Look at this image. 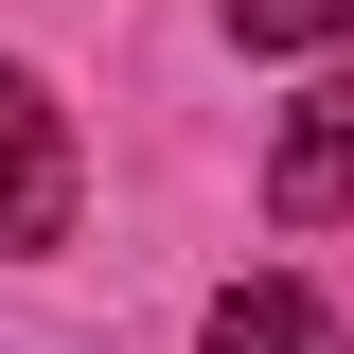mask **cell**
<instances>
[{
  "label": "cell",
  "instance_id": "cell-4",
  "mask_svg": "<svg viewBox=\"0 0 354 354\" xmlns=\"http://www.w3.org/2000/svg\"><path fill=\"white\" fill-rule=\"evenodd\" d=\"M230 36H248V53H337L354 0H230Z\"/></svg>",
  "mask_w": 354,
  "mask_h": 354
},
{
  "label": "cell",
  "instance_id": "cell-3",
  "mask_svg": "<svg viewBox=\"0 0 354 354\" xmlns=\"http://www.w3.org/2000/svg\"><path fill=\"white\" fill-rule=\"evenodd\" d=\"M213 354H354V319H319L301 283H230V301H213Z\"/></svg>",
  "mask_w": 354,
  "mask_h": 354
},
{
  "label": "cell",
  "instance_id": "cell-1",
  "mask_svg": "<svg viewBox=\"0 0 354 354\" xmlns=\"http://www.w3.org/2000/svg\"><path fill=\"white\" fill-rule=\"evenodd\" d=\"M53 230H71V124L36 71H0V248H53Z\"/></svg>",
  "mask_w": 354,
  "mask_h": 354
},
{
  "label": "cell",
  "instance_id": "cell-2",
  "mask_svg": "<svg viewBox=\"0 0 354 354\" xmlns=\"http://www.w3.org/2000/svg\"><path fill=\"white\" fill-rule=\"evenodd\" d=\"M266 213L283 230H337L354 213V88H301V124H283V160H266Z\"/></svg>",
  "mask_w": 354,
  "mask_h": 354
}]
</instances>
